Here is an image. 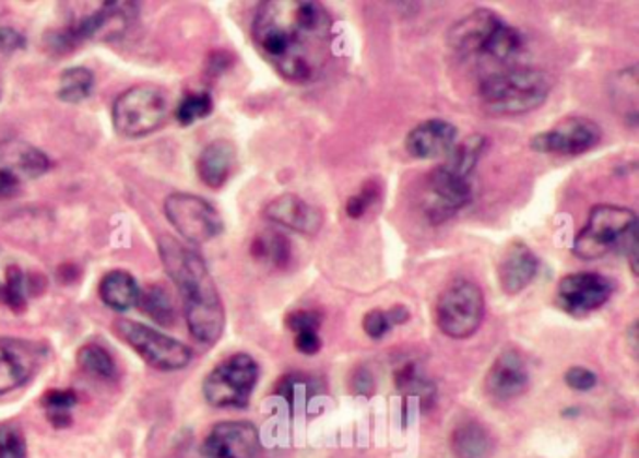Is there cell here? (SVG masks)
Here are the masks:
<instances>
[{"mask_svg": "<svg viewBox=\"0 0 639 458\" xmlns=\"http://www.w3.org/2000/svg\"><path fill=\"white\" fill-rule=\"evenodd\" d=\"M251 38L277 75L306 85L321 78L334 47V20L316 0H267L261 2Z\"/></svg>", "mask_w": 639, "mask_h": 458, "instance_id": "cell-1", "label": "cell"}, {"mask_svg": "<svg viewBox=\"0 0 639 458\" xmlns=\"http://www.w3.org/2000/svg\"><path fill=\"white\" fill-rule=\"evenodd\" d=\"M159 256L165 271L182 293L191 337L201 344H216L224 334L225 310L204 259L173 237L159 239Z\"/></svg>", "mask_w": 639, "mask_h": 458, "instance_id": "cell-2", "label": "cell"}, {"mask_svg": "<svg viewBox=\"0 0 639 458\" xmlns=\"http://www.w3.org/2000/svg\"><path fill=\"white\" fill-rule=\"evenodd\" d=\"M552 93V80L544 70L533 67L510 68L492 73L478 86L482 106L492 115L516 117L544 106Z\"/></svg>", "mask_w": 639, "mask_h": 458, "instance_id": "cell-3", "label": "cell"}, {"mask_svg": "<svg viewBox=\"0 0 639 458\" xmlns=\"http://www.w3.org/2000/svg\"><path fill=\"white\" fill-rule=\"evenodd\" d=\"M447 42L460 57H492L495 60L514 59L525 46L523 34L518 28L484 8L455 21L447 33Z\"/></svg>", "mask_w": 639, "mask_h": 458, "instance_id": "cell-4", "label": "cell"}, {"mask_svg": "<svg viewBox=\"0 0 639 458\" xmlns=\"http://www.w3.org/2000/svg\"><path fill=\"white\" fill-rule=\"evenodd\" d=\"M638 239V214L620 205H596L576 239L572 253L583 261L604 258L615 248H626Z\"/></svg>", "mask_w": 639, "mask_h": 458, "instance_id": "cell-5", "label": "cell"}, {"mask_svg": "<svg viewBox=\"0 0 639 458\" xmlns=\"http://www.w3.org/2000/svg\"><path fill=\"white\" fill-rule=\"evenodd\" d=\"M484 316L486 297L475 280H452L437 300V327L450 339L473 337L481 329Z\"/></svg>", "mask_w": 639, "mask_h": 458, "instance_id": "cell-6", "label": "cell"}, {"mask_svg": "<svg viewBox=\"0 0 639 458\" xmlns=\"http://www.w3.org/2000/svg\"><path fill=\"white\" fill-rule=\"evenodd\" d=\"M167 114L169 98L159 86H132L113 104V127L125 138H145L164 125Z\"/></svg>", "mask_w": 639, "mask_h": 458, "instance_id": "cell-7", "label": "cell"}, {"mask_svg": "<svg viewBox=\"0 0 639 458\" xmlns=\"http://www.w3.org/2000/svg\"><path fill=\"white\" fill-rule=\"evenodd\" d=\"M258 381V361L248 353H235L204 378V399L214 408H246Z\"/></svg>", "mask_w": 639, "mask_h": 458, "instance_id": "cell-8", "label": "cell"}, {"mask_svg": "<svg viewBox=\"0 0 639 458\" xmlns=\"http://www.w3.org/2000/svg\"><path fill=\"white\" fill-rule=\"evenodd\" d=\"M164 211L178 235L193 245H204L224 232V220L216 207L193 193L175 192L167 196Z\"/></svg>", "mask_w": 639, "mask_h": 458, "instance_id": "cell-9", "label": "cell"}, {"mask_svg": "<svg viewBox=\"0 0 639 458\" xmlns=\"http://www.w3.org/2000/svg\"><path fill=\"white\" fill-rule=\"evenodd\" d=\"M117 331L120 339H125L133 350L145 359L149 365L173 373L190 365L191 350L180 340L171 339L164 332L156 331L152 327L143 326L132 319H119Z\"/></svg>", "mask_w": 639, "mask_h": 458, "instance_id": "cell-10", "label": "cell"}, {"mask_svg": "<svg viewBox=\"0 0 639 458\" xmlns=\"http://www.w3.org/2000/svg\"><path fill=\"white\" fill-rule=\"evenodd\" d=\"M602 141V128L589 117H567L546 132L534 136L531 149L534 153L557 156H580L593 151Z\"/></svg>", "mask_w": 639, "mask_h": 458, "instance_id": "cell-11", "label": "cell"}, {"mask_svg": "<svg viewBox=\"0 0 639 458\" xmlns=\"http://www.w3.org/2000/svg\"><path fill=\"white\" fill-rule=\"evenodd\" d=\"M473 201L471 180L460 179L437 166L428 175L422 211L431 224H445Z\"/></svg>", "mask_w": 639, "mask_h": 458, "instance_id": "cell-12", "label": "cell"}, {"mask_svg": "<svg viewBox=\"0 0 639 458\" xmlns=\"http://www.w3.org/2000/svg\"><path fill=\"white\" fill-rule=\"evenodd\" d=\"M613 282L600 272H570L557 286V301L565 313L585 316L612 300Z\"/></svg>", "mask_w": 639, "mask_h": 458, "instance_id": "cell-13", "label": "cell"}, {"mask_svg": "<svg viewBox=\"0 0 639 458\" xmlns=\"http://www.w3.org/2000/svg\"><path fill=\"white\" fill-rule=\"evenodd\" d=\"M201 451L206 458H256L259 431L250 421H224L212 426Z\"/></svg>", "mask_w": 639, "mask_h": 458, "instance_id": "cell-14", "label": "cell"}, {"mask_svg": "<svg viewBox=\"0 0 639 458\" xmlns=\"http://www.w3.org/2000/svg\"><path fill=\"white\" fill-rule=\"evenodd\" d=\"M263 216L277 226L306 237H316L324 224L323 211L293 192L280 193L269 201L264 205Z\"/></svg>", "mask_w": 639, "mask_h": 458, "instance_id": "cell-15", "label": "cell"}, {"mask_svg": "<svg viewBox=\"0 0 639 458\" xmlns=\"http://www.w3.org/2000/svg\"><path fill=\"white\" fill-rule=\"evenodd\" d=\"M135 7L130 2H104L99 10L68 28L75 44L93 38H119L130 25Z\"/></svg>", "mask_w": 639, "mask_h": 458, "instance_id": "cell-16", "label": "cell"}, {"mask_svg": "<svg viewBox=\"0 0 639 458\" xmlns=\"http://www.w3.org/2000/svg\"><path fill=\"white\" fill-rule=\"evenodd\" d=\"M529 371L525 359L521 357L516 350H505L495 359L494 365L489 366L486 374V391L495 400L518 399L520 395L528 391Z\"/></svg>", "mask_w": 639, "mask_h": 458, "instance_id": "cell-17", "label": "cell"}, {"mask_svg": "<svg viewBox=\"0 0 639 458\" xmlns=\"http://www.w3.org/2000/svg\"><path fill=\"white\" fill-rule=\"evenodd\" d=\"M40 355L42 350L25 340H0V395L28 381Z\"/></svg>", "mask_w": 639, "mask_h": 458, "instance_id": "cell-18", "label": "cell"}, {"mask_svg": "<svg viewBox=\"0 0 639 458\" xmlns=\"http://www.w3.org/2000/svg\"><path fill=\"white\" fill-rule=\"evenodd\" d=\"M455 138H458V128L449 120H424L407 133L405 149L416 160L441 158L450 153Z\"/></svg>", "mask_w": 639, "mask_h": 458, "instance_id": "cell-19", "label": "cell"}, {"mask_svg": "<svg viewBox=\"0 0 639 458\" xmlns=\"http://www.w3.org/2000/svg\"><path fill=\"white\" fill-rule=\"evenodd\" d=\"M539 266L541 263L536 254L523 240H512L505 248L497 267V277H499L502 292L507 295H518L523 292L536 277Z\"/></svg>", "mask_w": 639, "mask_h": 458, "instance_id": "cell-20", "label": "cell"}, {"mask_svg": "<svg viewBox=\"0 0 639 458\" xmlns=\"http://www.w3.org/2000/svg\"><path fill=\"white\" fill-rule=\"evenodd\" d=\"M237 164V146L229 140H216L204 146L198 158L199 179L209 188L224 187Z\"/></svg>", "mask_w": 639, "mask_h": 458, "instance_id": "cell-21", "label": "cell"}, {"mask_svg": "<svg viewBox=\"0 0 639 458\" xmlns=\"http://www.w3.org/2000/svg\"><path fill=\"white\" fill-rule=\"evenodd\" d=\"M99 297L113 310L126 313L139 305L141 290H139L138 280L133 279L130 272L115 269L107 272L99 282Z\"/></svg>", "mask_w": 639, "mask_h": 458, "instance_id": "cell-22", "label": "cell"}, {"mask_svg": "<svg viewBox=\"0 0 639 458\" xmlns=\"http://www.w3.org/2000/svg\"><path fill=\"white\" fill-rule=\"evenodd\" d=\"M486 146H488L486 136L471 133L465 140L460 141L458 145L450 149V153L447 154L445 162L439 164V167L450 173V175H454V177L469 180L473 172H475V167L478 166V160H481L482 153L486 151Z\"/></svg>", "mask_w": 639, "mask_h": 458, "instance_id": "cell-23", "label": "cell"}, {"mask_svg": "<svg viewBox=\"0 0 639 458\" xmlns=\"http://www.w3.org/2000/svg\"><path fill=\"white\" fill-rule=\"evenodd\" d=\"M452 451L455 458H489L494 451V442L481 423L468 421L455 426L452 434Z\"/></svg>", "mask_w": 639, "mask_h": 458, "instance_id": "cell-24", "label": "cell"}, {"mask_svg": "<svg viewBox=\"0 0 639 458\" xmlns=\"http://www.w3.org/2000/svg\"><path fill=\"white\" fill-rule=\"evenodd\" d=\"M250 253L261 263H267L274 269H284V267L289 266L291 258H293V246L284 233L267 230V232L259 233L253 237Z\"/></svg>", "mask_w": 639, "mask_h": 458, "instance_id": "cell-25", "label": "cell"}, {"mask_svg": "<svg viewBox=\"0 0 639 458\" xmlns=\"http://www.w3.org/2000/svg\"><path fill=\"white\" fill-rule=\"evenodd\" d=\"M638 68L630 67L626 70H620L615 78H613V101L615 106H625L620 115L626 120H630L632 125L638 122Z\"/></svg>", "mask_w": 639, "mask_h": 458, "instance_id": "cell-26", "label": "cell"}, {"mask_svg": "<svg viewBox=\"0 0 639 458\" xmlns=\"http://www.w3.org/2000/svg\"><path fill=\"white\" fill-rule=\"evenodd\" d=\"M94 89V73L85 67L68 68L60 75L59 98L68 104L86 101Z\"/></svg>", "mask_w": 639, "mask_h": 458, "instance_id": "cell-27", "label": "cell"}, {"mask_svg": "<svg viewBox=\"0 0 639 458\" xmlns=\"http://www.w3.org/2000/svg\"><path fill=\"white\" fill-rule=\"evenodd\" d=\"M411 318L407 306L395 305L390 310H369L363 319L364 332L369 339L381 340L394 326H402Z\"/></svg>", "mask_w": 639, "mask_h": 458, "instance_id": "cell-28", "label": "cell"}, {"mask_svg": "<svg viewBox=\"0 0 639 458\" xmlns=\"http://www.w3.org/2000/svg\"><path fill=\"white\" fill-rule=\"evenodd\" d=\"M42 404L46 408L51 425L67 428L72 425V408L78 404V395L72 389H51L44 395Z\"/></svg>", "mask_w": 639, "mask_h": 458, "instance_id": "cell-29", "label": "cell"}, {"mask_svg": "<svg viewBox=\"0 0 639 458\" xmlns=\"http://www.w3.org/2000/svg\"><path fill=\"white\" fill-rule=\"evenodd\" d=\"M78 363L85 373L98 376V378L111 379L117 374V365L113 361L111 353L96 342L81 348L78 352Z\"/></svg>", "mask_w": 639, "mask_h": 458, "instance_id": "cell-30", "label": "cell"}, {"mask_svg": "<svg viewBox=\"0 0 639 458\" xmlns=\"http://www.w3.org/2000/svg\"><path fill=\"white\" fill-rule=\"evenodd\" d=\"M139 305L154 321H158L162 326H171L175 319V306L164 287H146V292L139 297Z\"/></svg>", "mask_w": 639, "mask_h": 458, "instance_id": "cell-31", "label": "cell"}, {"mask_svg": "<svg viewBox=\"0 0 639 458\" xmlns=\"http://www.w3.org/2000/svg\"><path fill=\"white\" fill-rule=\"evenodd\" d=\"M0 303L17 314L27 308V279L20 267H8L7 282L0 286Z\"/></svg>", "mask_w": 639, "mask_h": 458, "instance_id": "cell-32", "label": "cell"}, {"mask_svg": "<svg viewBox=\"0 0 639 458\" xmlns=\"http://www.w3.org/2000/svg\"><path fill=\"white\" fill-rule=\"evenodd\" d=\"M214 109V102L209 93L186 94L177 109V120L182 127H190L198 120L206 119Z\"/></svg>", "mask_w": 639, "mask_h": 458, "instance_id": "cell-33", "label": "cell"}, {"mask_svg": "<svg viewBox=\"0 0 639 458\" xmlns=\"http://www.w3.org/2000/svg\"><path fill=\"white\" fill-rule=\"evenodd\" d=\"M0 458H27V439L17 423H0Z\"/></svg>", "mask_w": 639, "mask_h": 458, "instance_id": "cell-34", "label": "cell"}, {"mask_svg": "<svg viewBox=\"0 0 639 458\" xmlns=\"http://www.w3.org/2000/svg\"><path fill=\"white\" fill-rule=\"evenodd\" d=\"M395 386L409 395H416L418 399H428L434 392L431 384L422 378L415 365L403 366L402 371L395 373Z\"/></svg>", "mask_w": 639, "mask_h": 458, "instance_id": "cell-35", "label": "cell"}, {"mask_svg": "<svg viewBox=\"0 0 639 458\" xmlns=\"http://www.w3.org/2000/svg\"><path fill=\"white\" fill-rule=\"evenodd\" d=\"M379 196H381V187L377 185L376 180H369V183L364 185L360 193L351 196L350 200H347V205H345L347 216H350V219H360V216L366 214L369 207L374 205V203L379 200Z\"/></svg>", "mask_w": 639, "mask_h": 458, "instance_id": "cell-36", "label": "cell"}, {"mask_svg": "<svg viewBox=\"0 0 639 458\" xmlns=\"http://www.w3.org/2000/svg\"><path fill=\"white\" fill-rule=\"evenodd\" d=\"M285 326L289 331H317L323 326V314L316 313V310H293V313L285 316Z\"/></svg>", "mask_w": 639, "mask_h": 458, "instance_id": "cell-37", "label": "cell"}, {"mask_svg": "<svg viewBox=\"0 0 639 458\" xmlns=\"http://www.w3.org/2000/svg\"><path fill=\"white\" fill-rule=\"evenodd\" d=\"M20 167L28 177H40L51 169V160L34 146H27L20 156Z\"/></svg>", "mask_w": 639, "mask_h": 458, "instance_id": "cell-38", "label": "cell"}, {"mask_svg": "<svg viewBox=\"0 0 639 458\" xmlns=\"http://www.w3.org/2000/svg\"><path fill=\"white\" fill-rule=\"evenodd\" d=\"M565 381L573 391H591L599 384V378H596V374L591 368L570 366L567 374H565Z\"/></svg>", "mask_w": 639, "mask_h": 458, "instance_id": "cell-39", "label": "cell"}, {"mask_svg": "<svg viewBox=\"0 0 639 458\" xmlns=\"http://www.w3.org/2000/svg\"><path fill=\"white\" fill-rule=\"evenodd\" d=\"M25 47V36L14 27H0V51L15 54Z\"/></svg>", "mask_w": 639, "mask_h": 458, "instance_id": "cell-40", "label": "cell"}, {"mask_svg": "<svg viewBox=\"0 0 639 458\" xmlns=\"http://www.w3.org/2000/svg\"><path fill=\"white\" fill-rule=\"evenodd\" d=\"M295 345H297V350L304 355H316L321 350V339H319V332L317 331H303L297 332V337H295Z\"/></svg>", "mask_w": 639, "mask_h": 458, "instance_id": "cell-41", "label": "cell"}, {"mask_svg": "<svg viewBox=\"0 0 639 458\" xmlns=\"http://www.w3.org/2000/svg\"><path fill=\"white\" fill-rule=\"evenodd\" d=\"M21 190V180L14 172L0 169V200L15 198Z\"/></svg>", "mask_w": 639, "mask_h": 458, "instance_id": "cell-42", "label": "cell"}, {"mask_svg": "<svg viewBox=\"0 0 639 458\" xmlns=\"http://www.w3.org/2000/svg\"><path fill=\"white\" fill-rule=\"evenodd\" d=\"M351 386H353V391H355L356 395L371 397L374 391H376V379H374L371 373L366 371V368H358V371L353 374V381H351Z\"/></svg>", "mask_w": 639, "mask_h": 458, "instance_id": "cell-43", "label": "cell"}]
</instances>
